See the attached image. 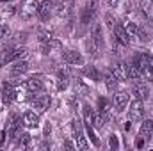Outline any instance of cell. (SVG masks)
<instances>
[{"instance_id":"cb8c5ba5","label":"cell","mask_w":153,"mask_h":151,"mask_svg":"<svg viewBox=\"0 0 153 151\" xmlns=\"http://www.w3.org/2000/svg\"><path fill=\"white\" fill-rule=\"evenodd\" d=\"M84 73H85V76H89L91 80H100V73L96 71V68L94 66H85V70H84Z\"/></svg>"},{"instance_id":"4316f807","label":"cell","mask_w":153,"mask_h":151,"mask_svg":"<svg viewBox=\"0 0 153 151\" xmlns=\"http://www.w3.org/2000/svg\"><path fill=\"white\" fill-rule=\"evenodd\" d=\"M125 30H126V34H128L130 38H137V30H139V27H137L134 21H130V23L126 25V29H125Z\"/></svg>"},{"instance_id":"52a82bcc","label":"cell","mask_w":153,"mask_h":151,"mask_svg":"<svg viewBox=\"0 0 153 151\" xmlns=\"http://www.w3.org/2000/svg\"><path fill=\"white\" fill-rule=\"evenodd\" d=\"M2 98L5 103H11L16 100V89H14V84L13 82H4L2 85Z\"/></svg>"},{"instance_id":"7c38bea8","label":"cell","mask_w":153,"mask_h":151,"mask_svg":"<svg viewBox=\"0 0 153 151\" xmlns=\"http://www.w3.org/2000/svg\"><path fill=\"white\" fill-rule=\"evenodd\" d=\"M132 93H134V98H135V100H146V98H148V94H150L148 85H146V84H143L141 80H139V82H135V85H134Z\"/></svg>"},{"instance_id":"1f68e13d","label":"cell","mask_w":153,"mask_h":151,"mask_svg":"<svg viewBox=\"0 0 153 151\" xmlns=\"http://www.w3.org/2000/svg\"><path fill=\"white\" fill-rule=\"evenodd\" d=\"M107 21H109V23H107L109 27H114V25H116V23H114V18H112L111 14H107Z\"/></svg>"},{"instance_id":"7a4b0ae2","label":"cell","mask_w":153,"mask_h":151,"mask_svg":"<svg viewBox=\"0 0 153 151\" xmlns=\"http://www.w3.org/2000/svg\"><path fill=\"white\" fill-rule=\"evenodd\" d=\"M38 7H39L38 0H23L22 5H20L18 14H20L22 20H29V18H32L34 14H38Z\"/></svg>"},{"instance_id":"4fadbf2b","label":"cell","mask_w":153,"mask_h":151,"mask_svg":"<svg viewBox=\"0 0 153 151\" xmlns=\"http://www.w3.org/2000/svg\"><path fill=\"white\" fill-rule=\"evenodd\" d=\"M112 73L117 78V82H123V80H128V64L126 62H117L114 68H112Z\"/></svg>"},{"instance_id":"603a6c76","label":"cell","mask_w":153,"mask_h":151,"mask_svg":"<svg viewBox=\"0 0 153 151\" xmlns=\"http://www.w3.org/2000/svg\"><path fill=\"white\" fill-rule=\"evenodd\" d=\"M29 142H30V135L29 133H22V135L16 137V146H20V148H27Z\"/></svg>"},{"instance_id":"e0dca14e","label":"cell","mask_w":153,"mask_h":151,"mask_svg":"<svg viewBox=\"0 0 153 151\" xmlns=\"http://www.w3.org/2000/svg\"><path fill=\"white\" fill-rule=\"evenodd\" d=\"M71 7H73V0H64L62 4L57 5V14L59 16H70L71 14Z\"/></svg>"},{"instance_id":"ac0fdd59","label":"cell","mask_w":153,"mask_h":151,"mask_svg":"<svg viewBox=\"0 0 153 151\" xmlns=\"http://www.w3.org/2000/svg\"><path fill=\"white\" fill-rule=\"evenodd\" d=\"M139 133H141V137H152L153 135V121L152 119H146L143 124H141V130H139Z\"/></svg>"},{"instance_id":"d6986e66","label":"cell","mask_w":153,"mask_h":151,"mask_svg":"<svg viewBox=\"0 0 153 151\" xmlns=\"http://www.w3.org/2000/svg\"><path fill=\"white\" fill-rule=\"evenodd\" d=\"M73 89H75V93L78 96H87V94H89V87H87L80 78H76L75 82H73Z\"/></svg>"},{"instance_id":"e575fe53","label":"cell","mask_w":153,"mask_h":151,"mask_svg":"<svg viewBox=\"0 0 153 151\" xmlns=\"http://www.w3.org/2000/svg\"><path fill=\"white\" fill-rule=\"evenodd\" d=\"M2 2H9V0H2Z\"/></svg>"},{"instance_id":"6da1fadb","label":"cell","mask_w":153,"mask_h":151,"mask_svg":"<svg viewBox=\"0 0 153 151\" xmlns=\"http://www.w3.org/2000/svg\"><path fill=\"white\" fill-rule=\"evenodd\" d=\"M27 53V50L23 46H11V48H5L2 53H0V61L2 64H7V62H14L18 61L20 57H23Z\"/></svg>"},{"instance_id":"8992f818","label":"cell","mask_w":153,"mask_h":151,"mask_svg":"<svg viewBox=\"0 0 153 151\" xmlns=\"http://www.w3.org/2000/svg\"><path fill=\"white\" fill-rule=\"evenodd\" d=\"M62 59H64V62H68V64H75V66L84 64V57H82V53L76 52V50H66V52L62 53Z\"/></svg>"},{"instance_id":"44dd1931","label":"cell","mask_w":153,"mask_h":151,"mask_svg":"<svg viewBox=\"0 0 153 151\" xmlns=\"http://www.w3.org/2000/svg\"><path fill=\"white\" fill-rule=\"evenodd\" d=\"M85 48H87V52H89L91 55H98V52H100L102 44H100V43H96L93 38H89L87 41H85Z\"/></svg>"},{"instance_id":"9a60e30c","label":"cell","mask_w":153,"mask_h":151,"mask_svg":"<svg viewBox=\"0 0 153 151\" xmlns=\"http://www.w3.org/2000/svg\"><path fill=\"white\" fill-rule=\"evenodd\" d=\"M52 7H53V4H52V0H45V2H41L38 7V16L43 20V21H48V18H50V13H52Z\"/></svg>"},{"instance_id":"4dcf8cb0","label":"cell","mask_w":153,"mask_h":151,"mask_svg":"<svg viewBox=\"0 0 153 151\" xmlns=\"http://www.w3.org/2000/svg\"><path fill=\"white\" fill-rule=\"evenodd\" d=\"M109 144H111V150H117V148H119V142H117V137H116V135H111Z\"/></svg>"},{"instance_id":"2e32d148","label":"cell","mask_w":153,"mask_h":151,"mask_svg":"<svg viewBox=\"0 0 153 151\" xmlns=\"http://www.w3.org/2000/svg\"><path fill=\"white\" fill-rule=\"evenodd\" d=\"M23 124L29 126V128H38L39 126V115L36 112H32V110L25 112V115H23Z\"/></svg>"},{"instance_id":"5b68a950","label":"cell","mask_w":153,"mask_h":151,"mask_svg":"<svg viewBox=\"0 0 153 151\" xmlns=\"http://www.w3.org/2000/svg\"><path fill=\"white\" fill-rule=\"evenodd\" d=\"M143 115H144V105H143V100H135V101L130 105L128 117H130V121H139V119H143Z\"/></svg>"},{"instance_id":"ba28073f","label":"cell","mask_w":153,"mask_h":151,"mask_svg":"<svg viewBox=\"0 0 153 151\" xmlns=\"http://www.w3.org/2000/svg\"><path fill=\"white\" fill-rule=\"evenodd\" d=\"M128 101H130V94L128 93H125V91H121V93H117L114 96V107L117 112H123L126 107H128Z\"/></svg>"},{"instance_id":"5bb4252c","label":"cell","mask_w":153,"mask_h":151,"mask_svg":"<svg viewBox=\"0 0 153 151\" xmlns=\"http://www.w3.org/2000/svg\"><path fill=\"white\" fill-rule=\"evenodd\" d=\"M27 70H29V64H27V61H14L13 64H11V68H9V71H11V75L13 76H20L23 75V73H27Z\"/></svg>"},{"instance_id":"30bf717a","label":"cell","mask_w":153,"mask_h":151,"mask_svg":"<svg viewBox=\"0 0 153 151\" xmlns=\"http://www.w3.org/2000/svg\"><path fill=\"white\" fill-rule=\"evenodd\" d=\"M27 89H29L30 93H43V91H45V84H43V80H41V75L30 76V78L27 80Z\"/></svg>"},{"instance_id":"7402d4cb","label":"cell","mask_w":153,"mask_h":151,"mask_svg":"<svg viewBox=\"0 0 153 151\" xmlns=\"http://www.w3.org/2000/svg\"><path fill=\"white\" fill-rule=\"evenodd\" d=\"M105 84H107V87H109V89H114V87H116V84H117V78L114 76L112 70L105 71Z\"/></svg>"},{"instance_id":"9c48e42d","label":"cell","mask_w":153,"mask_h":151,"mask_svg":"<svg viewBox=\"0 0 153 151\" xmlns=\"http://www.w3.org/2000/svg\"><path fill=\"white\" fill-rule=\"evenodd\" d=\"M114 36H116V41L119 44H123V46H128L130 44V36L126 34V30H125V27L121 23H116L114 25Z\"/></svg>"},{"instance_id":"f546056e","label":"cell","mask_w":153,"mask_h":151,"mask_svg":"<svg viewBox=\"0 0 153 151\" xmlns=\"http://www.w3.org/2000/svg\"><path fill=\"white\" fill-rule=\"evenodd\" d=\"M143 13H144V16L150 20V21H153V9L150 7V5H146V4H143Z\"/></svg>"},{"instance_id":"d4e9b609","label":"cell","mask_w":153,"mask_h":151,"mask_svg":"<svg viewBox=\"0 0 153 151\" xmlns=\"http://www.w3.org/2000/svg\"><path fill=\"white\" fill-rule=\"evenodd\" d=\"M105 123V115L100 112V114H93V128H102Z\"/></svg>"},{"instance_id":"d6a6232c","label":"cell","mask_w":153,"mask_h":151,"mask_svg":"<svg viewBox=\"0 0 153 151\" xmlns=\"http://www.w3.org/2000/svg\"><path fill=\"white\" fill-rule=\"evenodd\" d=\"M107 4H109L111 7H116V5L119 4V0H107Z\"/></svg>"},{"instance_id":"277c9868","label":"cell","mask_w":153,"mask_h":151,"mask_svg":"<svg viewBox=\"0 0 153 151\" xmlns=\"http://www.w3.org/2000/svg\"><path fill=\"white\" fill-rule=\"evenodd\" d=\"M71 130H73V135H75V141L78 144L80 150H87V142H85V137H84V132H82V123L78 119L71 121Z\"/></svg>"},{"instance_id":"8fae6325","label":"cell","mask_w":153,"mask_h":151,"mask_svg":"<svg viewBox=\"0 0 153 151\" xmlns=\"http://www.w3.org/2000/svg\"><path fill=\"white\" fill-rule=\"evenodd\" d=\"M32 105H34V109H38V112H45L50 107V96L48 94H38V96H34Z\"/></svg>"},{"instance_id":"484cf974","label":"cell","mask_w":153,"mask_h":151,"mask_svg":"<svg viewBox=\"0 0 153 151\" xmlns=\"http://www.w3.org/2000/svg\"><path fill=\"white\" fill-rule=\"evenodd\" d=\"M141 75H143V78H144V80L153 82V66H152V64H148V66L141 71Z\"/></svg>"},{"instance_id":"836d02e7","label":"cell","mask_w":153,"mask_h":151,"mask_svg":"<svg viewBox=\"0 0 153 151\" xmlns=\"http://www.w3.org/2000/svg\"><path fill=\"white\" fill-rule=\"evenodd\" d=\"M64 148H68V150H73V144H71V142H68V141H66V142H64Z\"/></svg>"},{"instance_id":"ffe728a7","label":"cell","mask_w":153,"mask_h":151,"mask_svg":"<svg viewBox=\"0 0 153 151\" xmlns=\"http://www.w3.org/2000/svg\"><path fill=\"white\" fill-rule=\"evenodd\" d=\"M91 38L94 39L96 43L103 44V29H102V25H100V23H96V25L93 27V30H91Z\"/></svg>"},{"instance_id":"3957f363","label":"cell","mask_w":153,"mask_h":151,"mask_svg":"<svg viewBox=\"0 0 153 151\" xmlns=\"http://www.w3.org/2000/svg\"><path fill=\"white\" fill-rule=\"evenodd\" d=\"M94 13H96V0H87L85 5H84V9H82V13H80V21H82L84 25L91 23Z\"/></svg>"},{"instance_id":"f1b7e54d","label":"cell","mask_w":153,"mask_h":151,"mask_svg":"<svg viewBox=\"0 0 153 151\" xmlns=\"http://www.w3.org/2000/svg\"><path fill=\"white\" fill-rule=\"evenodd\" d=\"M5 39H9V29H7L4 23H0V44H2Z\"/></svg>"},{"instance_id":"83f0119b","label":"cell","mask_w":153,"mask_h":151,"mask_svg":"<svg viewBox=\"0 0 153 151\" xmlns=\"http://www.w3.org/2000/svg\"><path fill=\"white\" fill-rule=\"evenodd\" d=\"M98 107H100V112L107 117V112H109V101H107L105 98H100V100H98Z\"/></svg>"}]
</instances>
